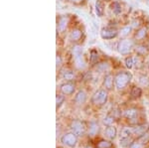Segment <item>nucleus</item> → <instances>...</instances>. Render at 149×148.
Here are the masks:
<instances>
[{
	"mask_svg": "<svg viewBox=\"0 0 149 148\" xmlns=\"http://www.w3.org/2000/svg\"><path fill=\"white\" fill-rule=\"evenodd\" d=\"M110 66L107 62H102V63H98L95 69H97V72L98 73H103V72H107L109 70Z\"/></svg>",
	"mask_w": 149,
	"mask_h": 148,
	"instance_id": "23",
	"label": "nucleus"
},
{
	"mask_svg": "<svg viewBox=\"0 0 149 148\" xmlns=\"http://www.w3.org/2000/svg\"><path fill=\"white\" fill-rule=\"evenodd\" d=\"M71 130L77 136H84L88 131V127L85 121L80 119H74L71 122Z\"/></svg>",
	"mask_w": 149,
	"mask_h": 148,
	"instance_id": "4",
	"label": "nucleus"
},
{
	"mask_svg": "<svg viewBox=\"0 0 149 148\" xmlns=\"http://www.w3.org/2000/svg\"><path fill=\"white\" fill-rule=\"evenodd\" d=\"M119 35V32L114 28H103L100 31V37L103 40H112Z\"/></svg>",
	"mask_w": 149,
	"mask_h": 148,
	"instance_id": "6",
	"label": "nucleus"
},
{
	"mask_svg": "<svg viewBox=\"0 0 149 148\" xmlns=\"http://www.w3.org/2000/svg\"><path fill=\"white\" fill-rule=\"evenodd\" d=\"M61 142L63 143L64 145H66V146L73 148L76 146L77 143H78V136L73 132L66 133V134H64L63 136L61 137Z\"/></svg>",
	"mask_w": 149,
	"mask_h": 148,
	"instance_id": "5",
	"label": "nucleus"
},
{
	"mask_svg": "<svg viewBox=\"0 0 149 148\" xmlns=\"http://www.w3.org/2000/svg\"><path fill=\"white\" fill-rule=\"evenodd\" d=\"M142 145H143V143L137 139V140H134V141L129 145L128 148H142Z\"/></svg>",
	"mask_w": 149,
	"mask_h": 148,
	"instance_id": "34",
	"label": "nucleus"
},
{
	"mask_svg": "<svg viewBox=\"0 0 149 148\" xmlns=\"http://www.w3.org/2000/svg\"><path fill=\"white\" fill-rule=\"evenodd\" d=\"M132 74L129 71H120L114 77V87L117 90H122L128 85L132 80Z\"/></svg>",
	"mask_w": 149,
	"mask_h": 148,
	"instance_id": "1",
	"label": "nucleus"
},
{
	"mask_svg": "<svg viewBox=\"0 0 149 148\" xmlns=\"http://www.w3.org/2000/svg\"><path fill=\"white\" fill-rule=\"evenodd\" d=\"M70 22V18L69 16L63 15L58 19V25H57V31H59L60 33H63L66 31V29L68 28Z\"/></svg>",
	"mask_w": 149,
	"mask_h": 148,
	"instance_id": "9",
	"label": "nucleus"
},
{
	"mask_svg": "<svg viewBox=\"0 0 149 148\" xmlns=\"http://www.w3.org/2000/svg\"><path fill=\"white\" fill-rule=\"evenodd\" d=\"M114 85V78L112 76L111 73H109L107 75H105L104 79H103V87L107 90H113Z\"/></svg>",
	"mask_w": 149,
	"mask_h": 148,
	"instance_id": "13",
	"label": "nucleus"
},
{
	"mask_svg": "<svg viewBox=\"0 0 149 148\" xmlns=\"http://www.w3.org/2000/svg\"><path fill=\"white\" fill-rule=\"evenodd\" d=\"M113 144L110 140L107 139H100V141H97V148H112Z\"/></svg>",
	"mask_w": 149,
	"mask_h": 148,
	"instance_id": "22",
	"label": "nucleus"
},
{
	"mask_svg": "<svg viewBox=\"0 0 149 148\" xmlns=\"http://www.w3.org/2000/svg\"><path fill=\"white\" fill-rule=\"evenodd\" d=\"M141 94H142V90H141V88L136 87V85L132 88L130 90V95L132 99H139Z\"/></svg>",
	"mask_w": 149,
	"mask_h": 148,
	"instance_id": "24",
	"label": "nucleus"
},
{
	"mask_svg": "<svg viewBox=\"0 0 149 148\" xmlns=\"http://www.w3.org/2000/svg\"><path fill=\"white\" fill-rule=\"evenodd\" d=\"M83 52H84V49H83V46H81V45L76 44L72 47L71 53H72V56H73L74 58L83 56Z\"/></svg>",
	"mask_w": 149,
	"mask_h": 148,
	"instance_id": "19",
	"label": "nucleus"
},
{
	"mask_svg": "<svg viewBox=\"0 0 149 148\" xmlns=\"http://www.w3.org/2000/svg\"><path fill=\"white\" fill-rule=\"evenodd\" d=\"M95 13H97L98 17H102L103 14H104V6H103L102 0H97L95 1Z\"/></svg>",
	"mask_w": 149,
	"mask_h": 148,
	"instance_id": "18",
	"label": "nucleus"
},
{
	"mask_svg": "<svg viewBox=\"0 0 149 148\" xmlns=\"http://www.w3.org/2000/svg\"><path fill=\"white\" fill-rule=\"evenodd\" d=\"M114 120H115V117L112 114H107V116H105L104 118H103V123H104L107 126H109V125H112L113 124V122H114Z\"/></svg>",
	"mask_w": 149,
	"mask_h": 148,
	"instance_id": "29",
	"label": "nucleus"
},
{
	"mask_svg": "<svg viewBox=\"0 0 149 148\" xmlns=\"http://www.w3.org/2000/svg\"><path fill=\"white\" fill-rule=\"evenodd\" d=\"M107 99H109V92L105 89L97 90L92 97V104L95 106H102L107 104Z\"/></svg>",
	"mask_w": 149,
	"mask_h": 148,
	"instance_id": "2",
	"label": "nucleus"
},
{
	"mask_svg": "<svg viewBox=\"0 0 149 148\" xmlns=\"http://www.w3.org/2000/svg\"><path fill=\"white\" fill-rule=\"evenodd\" d=\"M133 141H134L133 137L130 136V137H126V138H121V139L119 140V143H120V146L122 147H129V145Z\"/></svg>",
	"mask_w": 149,
	"mask_h": 148,
	"instance_id": "28",
	"label": "nucleus"
},
{
	"mask_svg": "<svg viewBox=\"0 0 149 148\" xmlns=\"http://www.w3.org/2000/svg\"><path fill=\"white\" fill-rule=\"evenodd\" d=\"M60 90L65 95H72L76 90V85L72 82H66L61 85Z\"/></svg>",
	"mask_w": 149,
	"mask_h": 148,
	"instance_id": "8",
	"label": "nucleus"
},
{
	"mask_svg": "<svg viewBox=\"0 0 149 148\" xmlns=\"http://www.w3.org/2000/svg\"><path fill=\"white\" fill-rule=\"evenodd\" d=\"M71 3H73V4H76V5H78V4H81V3H83L85 0H69Z\"/></svg>",
	"mask_w": 149,
	"mask_h": 148,
	"instance_id": "37",
	"label": "nucleus"
},
{
	"mask_svg": "<svg viewBox=\"0 0 149 148\" xmlns=\"http://www.w3.org/2000/svg\"><path fill=\"white\" fill-rule=\"evenodd\" d=\"M139 83L143 87H149V79L145 76H140L139 77Z\"/></svg>",
	"mask_w": 149,
	"mask_h": 148,
	"instance_id": "33",
	"label": "nucleus"
},
{
	"mask_svg": "<svg viewBox=\"0 0 149 148\" xmlns=\"http://www.w3.org/2000/svg\"><path fill=\"white\" fill-rule=\"evenodd\" d=\"M125 66L127 69H129V70H131V69L134 68V58L133 56H129L127 57L125 59Z\"/></svg>",
	"mask_w": 149,
	"mask_h": 148,
	"instance_id": "31",
	"label": "nucleus"
},
{
	"mask_svg": "<svg viewBox=\"0 0 149 148\" xmlns=\"http://www.w3.org/2000/svg\"><path fill=\"white\" fill-rule=\"evenodd\" d=\"M124 117H125L127 120L129 121L132 124L134 123H137V117H138V109L134 108V107H131V108H128L124 111L123 113Z\"/></svg>",
	"mask_w": 149,
	"mask_h": 148,
	"instance_id": "7",
	"label": "nucleus"
},
{
	"mask_svg": "<svg viewBox=\"0 0 149 148\" xmlns=\"http://www.w3.org/2000/svg\"><path fill=\"white\" fill-rule=\"evenodd\" d=\"M112 12L115 14V15H118V14L121 13V5L118 3V2H114L113 4H112V8H111Z\"/></svg>",
	"mask_w": 149,
	"mask_h": 148,
	"instance_id": "32",
	"label": "nucleus"
},
{
	"mask_svg": "<svg viewBox=\"0 0 149 148\" xmlns=\"http://www.w3.org/2000/svg\"><path fill=\"white\" fill-rule=\"evenodd\" d=\"M148 34V28L147 27H140L139 29L136 30L134 34V40L137 42H141L147 37Z\"/></svg>",
	"mask_w": 149,
	"mask_h": 148,
	"instance_id": "14",
	"label": "nucleus"
},
{
	"mask_svg": "<svg viewBox=\"0 0 149 148\" xmlns=\"http://www.w3.org/2000/svg\"><path fill=\"white\" fill-rule=\"evenodd\" d=\"M98 131H100V126H98L97 123L95 122L90 123V126L88 127V133L90 136H95L98 133Z\"/></svg>",
	"mask_w": 149,
	"mask_h": 148,
	"instance_id": "20",
	"label": "nucleus"
},
{
	"mask_svg": "<svg viewBox=\"0 0 149 148\" xmlns=\"http://www.w3.org/2000/svg\"><path fill=\"white\" fill-rule=\"evenodd\" d=\"M62 65H63V59H62L61 55H57V57H56V67H57V69H59Z\"/></svg>",
	"mask_w": 149,
	"mask_h": 148,
	"instance_id": "35",
	"label": "nucleus"
},
{
	"mask_svg": "<svg viewBox=\"0 0 149 148\" xmlns=\"http://www.w3.org/2000/svg\"><path fill=\"white\" fill-rule=\"evenodd\" d=\"M98 61H100V54H98V52L95 49L92 50L90 53V62L95 65Z\"/></svg>",
	"mask_w": 149,
	"mask_h": 148,
	"instance_id": "25",
	"label": "nucleus"
},
{
	"mask_svg": "<svg viewBox=\"0 0 149 148\" xmlns=\"http://www.w3.org/2000/svg\"><path fill=\"white\" fill-rule=\"evenodd\" d=\"M64 101H65V94H57V97H56V106H57V108L61 107L62 104H64Z\"/></svg>",
	"mask_w": 149,
	"mask_h": 148,
	"instance_id": "30",
	"label": "nucleus"
},
{
	"mask_svg": "<svg viewBox=\"0 0 149 148\" xmlns=\"http://www.w3.org/2000/svg\"><path fill=\"white\" fill-rule=\"evenodd\" d=\"M132 26L131 25H127V26H124V27H122L120 31H119V35L121 36V37H124L126 38L127 36L130 35V33L132 32Z\"/></svg>",
	"mask_w": 149,
	"mask_h": 148,
	"instance_id": "27",
	"label": "nucleus"
},
{
	"mask_svg": "<svg viewBox=\"0 0 149 148\" xmlns=\"http://www.w3.org/2000/svg\"><path fill=\"white\" fill-rule=\"evenodd\" d=\"M86 99H88V94H86V92H85V90H81L77 92L76 95H74V104H77V106H81V104H84L86 101Z\"/></svg>",
	"mask_w": 149,
	"mask_h": 148,
	"instance_id": "10",
	"label": "nucleus"
},
{
	"mask_svg": "<svg viewBox=\"0 0 149 148\" xmlns=\"http://www.w3.org/2000/svg\"><path fill=\"white\" fill-rule=\"evenodd\" d=\"M131 26H132V28H137V29H139V28H140V21H139L138 19H134L131 22Z\"/></svg>",
	"mask_w": 149,
	"mask_h": 148,
	"instance_id": "36",
	"label": "nucleus"
},
{
	"mask_svg": "<svg viewBox=\"0 0 149 148\" xmlns=\"http://www.w3.org/2000/svg\"><path fill=\"white\" fill-rule=\"evenodd\" d=\"M135 44L132 39H128V38H124V39L120 40L117 44V51L120 55H128L132 50H134Z\"/></svg>",
	"mask_w": 149,
	"mask_h": 148,
	"instance_id": "3",
	"label": "nucleus"
},
{
	"mask_svg": "<svg viewBox=\"0 0 149 148\" xmlns=\"http://www.w3.org/2000/svg\"><path fill=\"white\" fill-rule=\"evenodd\" d=\"M61 78L63 80L67 81V82H72L76 78V73L73 70H70V69H66V70L61 72Z\"/></svg>",
	"mask_w": 149,
	"mask_h": 148,
	"instance_id": "16",
	"label": "nucleus"
},
{
	"mask_svg": "<svg viewBox=\"0 0 149 148\" xmlns=\"http://www.w3.org/2000/svg\"><path fill=\"white\" fill-rule=\"evenodd\" d=\"M148 130H149V127L147 124H138V125L134 126V127H132L133 135L137 136V138L142 136L144 134H146V132H147Z\"/></svg>",
	"mask_w": 149,
	"mask_h": 148,
	"instance_id": "12",
	"label": "nucleus"
},
{
	"mask_svg": "<svg viewBox=\"0 0 149 148\" xmlns=\"http://www.w3.org/2000/svg\"><path fill=\"white\" fill-rule=\"evenodd\" d=\"M81 37H83V31L79 28H74L69 34L70 41L73 43H78L79 41H81Z\"/></svg>",
	"mask_w": 149,
	"mask_h": 148,
	"instance_id": "11",
	"label": "nucleus"
},
{
	"mask_svg": "<svg viewBox=\"0 0 149 148\" xmlns=\"http://www.w3.org/2000/svg\"><path fill=\"white\" fill-rule=\"evenodd\" d=\"M104 135L107 139L109 140H113L117 135V130H116V127H114L113 125H109L105 128L104 130Z\"/></svg>",
	"mask_w": 149,
	"mask_h": 148,
	"instance_id": "17",
	"label": "nucleus"
},
{
	"mask_svg": "<svg viewBox=\"0 0 149 148\" xmlns=\"http://www.w3.org/2000/svg\"><path fill=\"white\" fill-rule=\"evenodd\" d=\"M120 139L121 138H126L133 136V132H132V127H123L120 131Z\"/></svg>",
	"mask_w": 149,
	"mask_h": 148,
	"instance_id": "26",
	"label": "nucleus"
},
{
	"mask_svg": "<svg viewBox=\"0 0 149 148\" xmlns=\"http://www.w3.org/2000/svg\"><path fill=\"white\" fill-rule=\"evenodd\" d=\"M74 66H76V68L79 69V70H84L86 66V61H85V59H84L83 56L74 58Z\"/></svg>",
	"mask_w": 149,
	"mask_h": 148,
	"instance_id": "21",
	"label": "nucleus"
},
{
	"mask_svg": "<svg viewBox=\"0 0 149 148\" xmlns=\"http://www.w3.org/2000/svg\"><path fill=\"white\" fill-rule=\"evenodd\" d=\"M134 50H135L136 54L138 55V56H146L148 53H149V48L147 45L143 44V43H138L137 45H135V47H134Z\"/></svg>",
	"mask_w": 149,
	"mask_h": 148,
	"instance_id": "15",
	"label": "nucleus"
},
{
	"mask_svg": "<svg viewBox=\"0 0 149 148\" xmlns=\"http://www.w3.org/2000/svg\"><path fill=\"white\" fill-rule=\"evenodd\" d=\"M84 148H92V147H90V146H86V147H84Z\"/></svg>",
	"mask_w": 149,
	"mask_h": 148,
	"instance_id": "38",
	"label": "nucleus"
}]
</instances>
